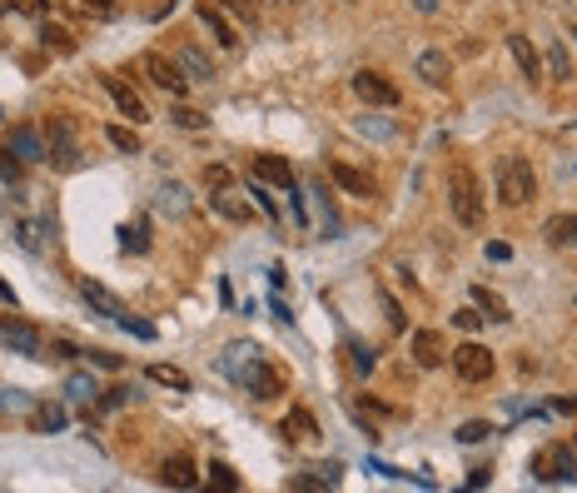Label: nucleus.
<instances>
[{
    "mask_svg": "<svg viewBox=\"0 0 577 493\" xmlns=\"http://www.w3.org/2000/svg\"><path fill=\"white\" fill-rule=\"evenodd\" d=\"M219 369H225V374L235 379L239 389H249L259 404H269V399L284 394V379H279V369L269 364L264 354H259L254 344H229L225 359H219Z\"/></svg>",
    "mask_w": 577,
    "mask_h": 493,
    "instance_id": "1",
    "label": "nucleus"
},
{
    "mask_svg": "<svg viewBox=\"0 0 577 493\" xmlns=\"http://www.w3.org/2000/svg\"><path fill=\"white\" fill-rule=\"evenodd\" d=\"M448 210L463 229L483 225V190H478V175H473L468 165H453L448 170Z\"/></svg>",
    "mask_w": 577,
    "mask_h": 493,
    "instance_id": "2",
    "label": "nucleus"
},
{
    "mask_svg": "<svg viewBox=\"0 0 577 493\" xmlns=\"http://www.w3.org/2000/svg\"><path fill=\"white\" fill-rule=\"evenodd\" d=\"M533 194H537V175L528 170V160H518V155L498 160V200L508 204V210H523Z\"/></svg>",
    "mask_w": 577,
    "mask_h": 493,
    "instance_id": "3",
    "label": "nucleus"
},
{
    "mask_svg": "<svg viewBox=\"0 0 577 493\" xmlns=\"http://www.w3.org/2000/svg\"><path fill=\"white\" fill-rule=\"evenodd\" d=\"M45 160L55 165V170H75L80 165V145H75V120H45Z\"/></svg>",
    "mask_w": 577,
    "mask_h": 493,
    "instance_id": "4",
    "label": "nucleus"
},
{
    "mask_svg": "<svg viewBox=\"0 0 577 493\" xmlns=\"http://www.w3.org/2000/svg\"><path fill=\"white\" fill-rule=\"evenodd\" d=\"M537 483H577V449L573 444H547L533 453Z\"/></svg>",
    "mask_w": 577,
    "mask_h": 493,
    "instance_id": "5",
    "label": "nucleus"
},
{
    "mask_svg": "<svg viewBox=\"0 0 577 493\" xmlns=\"http://www.w3.org/2000/svg\"><path fill=\"white\" fill-rule=\"evenodd\" d=\"M139 70H145V76H150L155 85L164 90V95H174V100H180L184 90H190V76L180 70V60H164L160 50H150V55H145V60H139Z\"/></svg>",
    "mask_w": 577,
    "mask_h": 493,
    "instance_id": "6",
    "label": "nucleus"
},
{
    "mask_svg": "<svg viewBox=\"0 0 577 493\" xmlns=\"http://www.w3.org/2000/svg\"><path fill=\"white\" fill-rule=\"evenodd\" d=\"M0 344L15 349V354H25V359H40V349H45L40 329L25 324V319H11V314H0Z\"/></svg>",
    "mask_w": 577,
    "mask_h": 493,
    "instance_id": "7",
    "label": "nucleus"
},
{
    "mask_svg": "<svg viewBox=\"0 0 577 493\" xmlns=\"http://www.w3.org/2000/svg\"><path fill=\"white\" fill-rule=\"evenodd\" d=\"M448 359H453V369H458V379L463 384H483V379L493 374V354L483 349V344H458V349H448Z\"/></svg>",
    "mask_w": 577,
    "mask_h": 493,
    "instance_id": "8",
    "label": "nucleus"
},
{
    "mask_svg": "<svg viewBox=\"0 0 577 493\" xmlns=\"http://www.w3.org/2000/svg\"><path fill=\"white\" fill-rule=\"evenodd\" d=\"M353 95L364 100V105H384V110L398 105V85L388 76H378V70H359L353 76Z\"/></svg>",
    "mask_w": 577,
    "mask_h": 493,
    "instance_id": "9",
    "label": "nucleus"
},
{
    "mask_svg": "<svg viewBox=\"0 0 577 493\" xmlns=\"http://www.w3.org/2000/svg\"><path fill=\"white\" fill-rule=\"evenodd\" d=\"M105 90H110V100L120 105V115H129V125H145V120H155V115H150V105H145V100H139L135 90H129L125 80H120V76H105Z\"/></svg>",
    "mask_w": 577,
    "mask_h": 493,
    "instance_id": "10",
    "label": "nucleus"
},
{
    "mask_svg": "<svg viewBox=\"0 0 577 493\" xmlns=\"http://www.w3.org/2000/svg\"><path fill=\"white\" fill-rule=\"evenodd\" d=\"M408 349H413L418 369H439L443 359H448V339H443L439 329H418V334H413V344H408Z\"/></svg>",
    "mask_w": 577,
    "mask_h": 493,
    "instance_id": "11",
    "label": "nucleus"
},
{
    "mask_svg": "<svg viewBox=\"0 0 577 493\" xmlns=\"http://www.w3.org/2000/svg\"><path fill=\"white\" fill-rule=\"evenodd\" d=\"M279 434H284L288 444H314V439H319V418H314L309 408L294 404L284 418H279Z\"/></svg>",
    "mask_w": 577,
    "mask_h": 493,
    "instance_id": "12",
    "label": "nucleus"
},
{
    "mask_svg": "<svg viewBox=\"0 0 577 493\" xmlns=\"http://www.w3.org/2000/svg\"><path fill=\"white\" fill-rule=\"evenodd\" d=\"M329 175H333V184H339L343 194H353V200H374V180H368L364 170H353V165L333 160V165H329Z\"/></svg>",
    "mask_w": 577,
    "mask_h": 493,
    "instance_id": "13",
    "label": "nucleus"
},
{
    "mask_svg": "<svg viewBox=\"0 0 577 493\" xmlns=\"http://www.w3.org/2000/svg\"><path fill=\"white\" fill-rule=\"evenodd\" d=\"M160 483L164 489H194V483H200V469H194L190 453H174V459L160 463Z\"/></svg>",
    "mask_w": 577,
    "mask_h": 493,
    "instance_id": "14",
    "label": "nucleus"
},
{
    "mask_svg": "<svg viewBox=\"0 0 577 493\" xmlns=\"http://www.w3.org/2000/svg\"><path fill=\"white\" fill-rule=\"evenodd\" d=\"M80 294H85V300L95 304V309L105 314V319H115V324H125V319H129V309H125V304H120L115 294L105 290V284H95V279H80Z\"/></svg>",
    "mask_w": 577,
    "mask_h": 493,
    "instance_id": "15",
    "label": "nucleus"
},
{
    "mask_svg": "<svg viewBox=\"0 0 577 493\" xmlns=\"http://www.w3.org/2000/svg\"><path fill=\"white\" fill-rule=\"evenodd\" d=\"M5 145H11V150L21 155L25 165L45 160V135H40V130H25V125H15V130H11V139H5Z\"/></svg>",
    "mask_w": 577,
    "mask_h": 493,
    "instance_id": "16",
    "label": "nucleus"
},
{
    "mask_svg": "<svg viewBox=\"0 0 577 493\" xmlns=\"http://www.w3.org/2000/svg\"><path fill=\"white\" fill-rule=\"evenodd\" d=\"M254 180L279 184V190H294V170H288V160H279V155H259V160H254Z\"/></svg>",
    "mask_w": 577,
    "mask_h": 493,
    "instance_id": "17",
    "label": "nucleus"
},
{
    "mask_svg": "<svg viewBox=\"0 0 577 493\" xmlns=\"http://www.w3.org/2000/svg\"><path fill=\"white\" fill-rule=\"evenodd\" d=\"M418 76H423V85H433V90H443L448 85V55L443 50H423L418 55V65H413Z\"/></svg>",
    "mask_w": 577,
    "mask_h": 493,
    "instance_id": "18",
    "label": "nucleus"
},
{
    "mask_svg": "<svg viewBox=\"0 0 577 493\" xmlns=\"http://www.w3.org/2000/svg\"><path fill=\"white\" fill-rule=\"evenodd\" d=\"M543 239L553 249H577V215H553L543 225Z\"/></svg>",
    "mask_w": 577,
    "mask_h": 493,
    "instance_id": "19",
    "label": "nucleus"
},
{
    "mask_svg": "<svg viewBox=\"0 0 577 493\" xmlns=\"http://www.w3.org/2000/svg\"><path fill=\"white\" fill-rule=\"evenodd\" d=\"M209 210H214V215H225V220H235V225H249V200H244V194L214 190L209 194Z\"/></svg>",
    "mask_w": 577,
    "mask_h": 493,
    "instance_id": "20",
    "label": "nucleus"
},
{
    "mask_svg": "<svg viewBox=\"0 0 577 493\" xmlns=\"http://www.w3.org/2000/svg\"><path fill=\"white\" fill-rule=\"evenodd\" d=\"M508 50H513L518 70H523L528 80H537V76H543V60H537V50H533V40H528V35H508Z\"/></svg>",
    "mask_w": 577,
    "mask_h": 493,
    "instance_id": "21",
    "label": "nucleus"
},
{
    "mask_svg": "<svg viewBox=\"0 0 577 493\" xmlns=\"http://www.w3.org/2000/svg\"><path fill=\"white\" fill-rule=\"evenodd\" d=\"M180 70L194 80V85H209V80H214V65H209V55H204V50H194V45H184V50H180Z\"/></svg>",
    "mask_w": 577,
    "mask_h": 493,
    "instance_id": "22",
    "label": "nucleus"
},
{
    "mask_svg": "<svg viewBox=\"0 0 577 493\" xmlns=\"http://www.w3.org/2000/svg\"><path fill=\"white\" fill-rule=\"evenodd\" d=\"M200 21L209 25V35H214V40H219V45H225V50H235V45H239V35L229 31V21H225V15H219V11H209V5H200Z\"/></svg>",
    "mask_w": 577,
    "mask_h": 493,
    "instance_id": "23",
    "label": "nucleus"
},
{
    "mask_svg": "<svg viewBox=\"0 0 577 493\" xmlns=\"http://www.w3.org/2000/svg\"><path fill=\"white\" fill-rule=\"evenodd\" d=\"M31 429H35V434H55V429H65V408H60V404H35Z\"/></svg>",
    "mask_w": 577,
    "mask_h": 493,
    "instance_id": "24",
    "label": "nucleus"
},
{
    "mask_svg": "<svg viewBox=\"0 0 577 493\" xmlns=\"http://www.w3.org/2000/svg\"><path fill=\"white\" fill-rule=\"evenodd\" d=\"M120 245L129 249V255H145L150 249V220H135V225L120 229Z\"/></svg>",
    "mask_w": 577,
    "mask_h": 493,
    "instance_id": "25",
    "label": "nucleus"
},
{
    "mask_svg": "<svg viewBox=\"0 0 577 493\" xmlns=\"http://www.w3.org/2000/svg\"><path fill=\"white\" fill-rule=\"evenodd\" d=\"M150 379H155V384H164V389H174V394H190V374L174 369V364H150Z\"/></svg>",
    "mask_w": 577,
    "mask_h": 493,
    "instance_id": "26",
    "label": "nucleus"
},
{
    "mask_svg": "<svg viewBox=\"0 0 577 493\" xmlns=\"http://www.w3.org/2000/svg\"><path fill=\"white\" fill-rule=\"evenodd\" d=\"M473 304H478V309L488 314V319H498V324H508V319H513V314H508V304H502L493 290H483V284L473 290Z\"/></svg>",
    "mask_w": 577,
    "mask_h": 493,
    "instance_id": "27",
    "label": "nucleus"
},
{
    "mask_svg": "<svg viewBox=\"0 0 577 493\" xmlns=\"http://www.w3.org/2000/svg\"><path fill=\"white\" fill-rule=\"evenodd\" d=\"M65 394L80 399V404H95V399H100V384H95L90 374H70V379H65Z\"/></svg>",
    "mask_w": 577,
    "mask_h": 493,
    "instance_id": "28",
    "label": "nucleus"
},
{
    "mask_svg": "<svg viewBox=\"0 0 577 493\" xmlns=\"http://www.w3.org/2000/svg\"><path fill=\"white\" fill-rule=\"evenodd\" d=\"M155 210H164V215H184V210H190V200H184L180 184H164V190L155 194Z\"/></svg>",
    "mask_w": 577,
    "mask_h": 493,
    "instance_id": "29",
    "label": "nucleus"
},
{
    "mask_svg": "<svg viewBox=\"0 0 577 493\" xmlns=\"http://www.w3.org/2000/svg\"><path fill=\"white\" fill-rule=\"evenodd\" d=\"M547 76H553V80H567V76H573V65H567V45H563V40L547 45Z\"/></svg>",
    "mask_w": 577,
    "mask_h": 493,
    "instance_id": "30",
    "label": "nucleus"
},
{
    "mask_svg": "<svg viewBox=\"0 0 577 493\" xmlns=\"http://www.w3.org/2000/svg\"><path fill=\"white\" fill-rule=\"evenodd\" d=\"M105 135H110V145H115L120 155H139V135H135V130H125V125H110Z\"/></svg>",
    "mask_w": 577,
    "mask_h": 493,
    "instance_id": "31",
    "label": "nucleus"
},
{
    "mask_svg": "<svg viewBox=\"0 0 577 493\" xmlns=\"http://www.w3.org/2000/svg\"><path fill=\"white\" fill-rule=\"evenodd\" d=\"M209 483L214 489H225V493H239V473L229 469V463H209Z\"/></svg>",
    "mask_w": 577,
    "mask_h": 493,
    "instance_id": "32",
    "label": "nucleus"
},
{
    "mask_svg": "<svg viewBox=\"0 0 577 493\" xmlns=\"http://www.w3.org/2000/svg\"><path fill=\"white\" fill-rule=\"evenodd\" d=\"M21 165H25V160L11 150V145H0V180H11V184H15V180H21Z\"/></svg>",
    "mask_w": 577,
    "mask_h": 493,
    "instance_id": "33",
    "label": "nucleus"
},
{
    "mask_svg": "<svg viewBox=\"0 0 577 493\" xmlns=\"http://www.w3.org/2000/svg\"><path fill=\"white\" fill-rule=\"evenodd\" d=\"M229 184H235L229 165H204V190H229Z\"/></svg>",
    "mask_w": 577,
    "mask_h": 493,
    "instance_id": "34",
    "label": "nucleus"
},
{
    "mask_svg": "<svg viewBox=\"0 0 577 493\" xmlns=\"http://www.w3.org/2000/svg\"><path fill=\"white\" fill-rule=\"evenodd\" d=\"M483 319H488V314H483V309H478V304H468V309H458V314H453V324H458V329H463V334H473V329H483Z\"/></svg>",
    "mask_w": 577,
    "mask_h": 493,
    "instance_id": "35",
    "label": "nucleus"
},
{
    "mask_svg": "<svg viewBox=\"0 0 577 493\" xmlns=\"http://www.w3.org/2000/svg\"><path fill=\"white\" fill-rule=\"evenodd\" d=\"M488 424H483V418H473V424H463V429H458V444H483V439H488Z\"/></svg>",
    "mask_w": 577,
    "mask_h": 493,
    "instance_id": "36",
    "label": "nucleus"
},
{
    "mask_svg": "<svg viewBox=\"0 0 577 493\" xmlns=\"http://www.w3.org/2000/svg\"><path fill=\"white\" fill-rule=\"evenodd\" d=\"M90 364H95V369H105V374H115V369H120V354H110V349H90Z\"/></svg>",
    "mask_w": 577,
    "mask_h": 493,
    "instance_id": "37",
    "label": "nucleus"
},
{
    "mask_svg": "<svg viewBox=\"0 0 577 493\" xmlns=\"http://www.w3.org/2000/svg\"><path fill=\"white\" fill-rule=\"evenodd\" d=\"M80 11H85V15H100V21H110V15H115V0H80Z\"/></svg>",
    "mask_w": 577,
    "mask_h": 493,
    "instance_id": "38",
    "label": "nucleus"
},
{
    "mask_svg": "<svg viewBox=\"0 0 577 493\" xmlns=\"http://www.w3.org/2000/svg\"><path fill=\"white\" fill-rule=\"evenodd\" d=\"M45 45H55V50H70V31H60V25H45Z\"/></svg>",
    "mask_w": 577,
    "mask_h": 493,
    "instance_id": "39",
    "label": "nucleus"
},
{
    "mask_svg": "<svg viewBox=\"0 0 577 493\" xmlns=\"http://www.w3.org/2000/svg\"><path fill=\"white\" fill-rule=\"evenodd\" d=\"M0 408L11 414V408H35V404H31V399L21 394V389H5V394H0Z\"/></svg>",
    "mask_w": 577,
    "mask_h": 493,
    "instance_id": "40",
    "label": "nucleus"
},
{
    "mask_svg": "<svg viewBox=\"0 0 577 493\" xmlns=\"http://www.w3.org/2000/svg\"><path fill=\"white\" fill-rule=\"evenodd\" d=\"M174 125H184V130H204V115H200V110H174Z\"/></svg>",
    "mask_w": 577,
    "mask_h": 493,
    "instance_id": "41",
    "label": "nucleus"
},
{
    "mask_svg": "<svg viewBox=\"0 0 577 493\" xmlns=\"http://www.w3.org/2000/svg\"><path fill=\"white\" fill-rule=\"evenodd\" d=\"M125 399H129V389H105V399H100V404H105V408H120Z\"/></svg>",
    "mask_w": 577,
    "mask_h": 493,
    "instance_id": "42",
    "label": "nucleus"
},
{
    "mask_svg": "<svg viewBox=\"0 0 577 493\" xmlns=\"http://www.w3.org/2000/svg\"><path fill=\"white\" fill-rule=\"evenodd\" d=\"M15 11H25V15H40L45 11V0H11Z\"/></svg>",
    "mask_w": 577,
    "mask_h": 493,
    "instance_id": "43",
    "label": "nucleus"
},
{
    "mask_svg": "<svg viewBox=\"0 0 577 493\" xmlns=\"http://www.w3.org/2000/svg\"><path fill=\"white\" fill-rule=\"evenodd\" d=\"M384 309H388V324H394V329H404V314H398V304L388 300V294H384Z\"/></svg>",
    "mask_w": 577,
    "mask_h": 493,
    "instance_id": "44",
    "label": "nucleus"
},
{
    "mask_svg": "<svg viewBox=\"0 0 577 493\" xmlns=\"http://www.w3.org/2000/svg\"><path fill=\"white\" fill-rule=\"evenodd\" d=\"M225 11H239V15H254V0H225Z\"/></svg>",
    "mask_w": 577,
    "mask_h": 493,
    "instance_id": "45",
    "label": "nucleus"
},
{
    "mask_svg": "<svg viewBox=\"0 0 577 493\" xmlns=\"http://www.w3.org/2000/svg\"><path fill=\"white\" fill-rule=\"evenodd\" d=\"M353 364H359V369H374V354H368V349H359V344H353Z\"/></svg>",
    "mask_w": 577,
    "mask_h": 493,
    "instance_id": "46",
    "label": "nucleus"
},
{
    "mask_svg": "<svg viewBox=\"0 0 577 493\" xmlns=\"http://www.w3.org/2000/svg\"><path fill=\"white\" fill-rule=\"evenodd\" d=\"M413 5H418L423 15H433V11H439V0H413Z\"/></svg>",
    "mask_w": 577,
    "mask_h": 493,
    "instance_id": "47",
    "label": "nucleus"
},
{
    "mask_svg": "<svg viewBox=\"0 0 577 493\" xmlns=\"http://www.w3.org/2000/svg\"><path fill=\"white\" fill-rule=\"evenodd\" d=\"M573 449H577V439H573Z\"/></svg>",
    "mask_w": 577,
    "mask_h": 493,
    "instance_id": "48",
    "label": "nucleus"
}]
</instances>
